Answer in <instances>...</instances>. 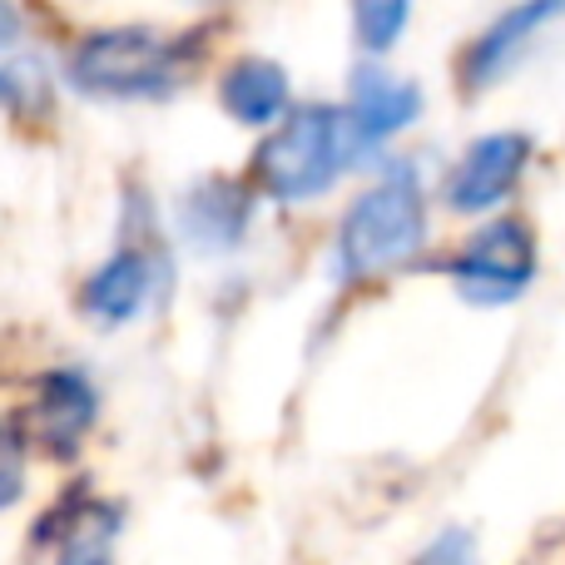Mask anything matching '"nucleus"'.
Returning a JSON list of instances; mask_svg holds the SVG:
<instances>
[{
	"mask_svg": "<svg viewBox=\"0 0 565 565\" xmlns=\"http://www.w3.org/2000/svg\"><path fill=\"white\" fill-rule=\"evenodd\" d=\"M427 244V199L412 169H392L387 179L358 194L338 228V274L342 278H382L412 264Z\"/></svg>",
	"mask_w": 565,
	"mask_h": 565,
	"instance_id": "obj_1",
	"label": "nucleus"
},
{
	"mask_svg": "<svg viewBox=\"0 0 565 565\" xmlns=\"http://www.w3.org/2000/svg\"><path fill=\"white\" fill-rule=\"evenodd\" d=\"M352 129L348 115L328 105L292 109L278 119V129L258 145V184L278 199V204H308V199L328 194L342 164H352Z\"/></svg>",
	"mask_w": 565,
	"mask_h": 565,
	"instance_id": "obj_2",
	"label": "nucleus"
},
{
	"mask_svg": "<svg viewBox=\"0 0 565 565\" xmlns=\"http://www.w3.org/2000/svg\"><path fill=\"white\" fill-rule=\"evenodd\" d=\"M179 65H184V45L164 40L159 30L119 25L79 40L70 79L95 99H159L179 85Z\"/></svg>",
	"mask_w": 565,
	"mask_h": 565,
	"instance_id": "obj_3",
	"label": "nucleus"
},
{
	"mask_svg": "<svg viewBox=\"0 0 565 565\" xmlns=\"http://www.w3.org/2000/svg\"><path fill=\"white\" fill-rule=\"evenodd\" d=\"M451 282L477 308H507L536 282V238L521 218H497L451 258Z\"/></svg>",
	"mask_w": 565,
	"mask_h": 565,
	"instance_id": "obj_4",
	"label": "nucleus"
},
{
	"mask_svg": "<svg viewBox=\"0 0 565 565\" xmlns=\"http://www.w3.org/2000/svg\"><path fill=\"white\" fill-rule=\"evenodd\" d=\"M531 164V139L516 129H497L481 135L477 145H467V154L457 159V169L447 174V204L457 214H487V209L507 204L511 189L521 184Z\"/></svg>",
	"mask_w": 565,
	"mask_h": 565,
	"instance_id": "obj_5",
	"label": "nucleus"
},
{
	"mask_svg": "<svg viewBox=\"0 0 565 565\" xmlns=\"http://www.w3.org/2000/svg\"><path fill=\"white\" fill-rule=\"evenodd\" d=\"M95 412H99V397L85 372L55 367L35 382V402H30V417H25V441L40 447L45 457H75L85 431L95 427Z\"/></svg>",
	"mask_w": 565,
	"mask_h": 565,
	"instance_id": "obj_6",
	"label": "nucleus"
},
{
	"mask_svg": "<svg viewBox=\"0 0 565 565\" xmlns=\"http://www.w3.org/2000/svg\"><path fill=\"white\" fill-rule=\"evenodd\" d=\"M556 20H565V0H516L507 15H497L487 30L477 35V45L461 60V85L467 89H487L497 79H507L516 70V60L546 35Z\"/></svg>",
	"mask_w": 565,
	"mask_h": 565,
	"instance_id": "obj_7",
	"label": "nucleus"
},
{
	"mask_svg": "<svg viewBox=\"0 0 565 565\" xmlns=\"http://www.w3.org/2000/svg\"><path fill=\"white\" fill-rule=\"evenodd\" d=\"M422 115V89L412 79H397L377 65H362L352 75V105H348V129L352 145L372 149L382 139L402 135L407 125H417Z\"/></svg>",
	"mask_w": 565,
	"mask_h": 565,
	"instance_id": "obj_8",
	"label": "nucleus"
},
{
	"mask_svg": "<svg viewBox=\"0 0 565 565\" xmlns=\"http://www.w3.org/2000/svg\"><path fill=\"white\" fill-rule=\"evenodd\" d=\"M248 228V199L244 189L224 184V179H204L184 194L179 204V234L199 248V254H224L244 238Z\"/></svg>",
	"mask_w": 565,
	"mask_h": 565,
	"instance_id": "obj_9",
	"label": "nucleus"
},
{
	"mask_svg": "<svg viewBox=\"0 0 565 565\" xmlns=\"http://www.w3.org/2000/svg\"><path fill=\"white\" fill-rule=\"evenodd\" d=\"M0 105L15 115H45L50 109V75L25 35V20L10 0H0Z\"/></svg>",
	"mask_w": 565,
	"mask_h": 565,
	"instance_id": "obj_10",
	"label": "nucleus"
},
{
	"mask_svg": "<svg viewBox=\"0 0 565 565\" xmlns=\"http://www.w3.org/2000/svg\"><path fill=\"white\" fill-rule=\"evenodd\" d=\"M149 292H154V264H149L145 254H135V248H119L109 264H99L95 274L85 282V312L89 322H99V328H119V322L139 318L149 302Z\"/></svg>",
	"mask_w": 565,
	"mask_h": 565,
	"instance_id": "obj_11",
	"label": "nucleus"
},
{
	"mask_svg": "<svg viewBox=\"0 0 565 565\" xmlns=\"http://www.w3.org/2000/svg\"><path fill=\"white\" fill-rule=\"evenodd\" d=\"M288 95H292L288 70L264 55L234 60L224 70V85H218V99H224V109L238 125H278L282 109H288Z\"/></svg>",
	"mask_w": 565,
	"mask_h": 565,
	"instance_id": "obj_12",
	"label": "nucleus"
},
{
	"mask_svg": "<svg viewBox=\"0 0 565 565\" xmlns=\"http://www.w3.org/2000/svg\"><path fill=\"white\" fill-rule=\"evenodd\" d=\"M115 536H119V511L105 501H79L60 526L55 565H115Z\"/></svg>",
	"mask_w": 565,
	"mask_h": 565,
	"instance_id": "obj_13",
	"label": "nucleus"
},
{
	"mask_svg": "<svg viewBox=\"0 0 565 565\" xmlns=\"http://www.w3.org/2000/svg\"><path fill=\"white\" fill-rule=\"evenodd\" d=\"M407 10L412 0H352V30H358L362 50L382 55L397 45V35L407 30Z\"/></svg>",
	"mask_w": 565,
	"mask_h": 565,
	"instance_id": "obj_14",
	"label": "nucleus"
},
{
	"mask_svg": "<svg viewBox=\"0 0 565 565\" xmlns=\"http://www.w3.org/2000/svg\"><path fill=\"white\" fill-rule=\"evenodd\" d=\"M25 431L0 412V511H10L25 491Z\"/></svg>",
	"mask_w": 565,
	"mask_h": 565,
	"instance_id": "obj_15",
	"label": "nucleus"
},
{
	"mask_svg": "<svg viewBox=\"0 0 565 565\" xmlns=\"http://www.w3.org/2000/svg\"><path fill=\"white\" fill-rule=\"evenodd\" d=\"M417 565H477V541H471V531L447 526V531H441V536L417 556Z\"/></svg>",
	"mask_w": 565,
	"mask_h": 565,
	"instance_id": "obj_16",
	"label": "nucleus"
}]
</instances>
